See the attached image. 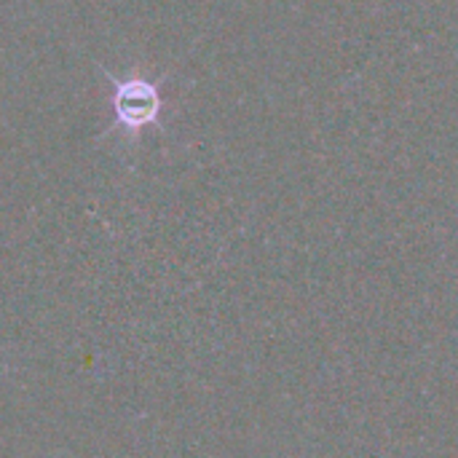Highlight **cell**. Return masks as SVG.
Segmentation results:
<instances>
[{
	"label": "cell",
	"instance_id": "obj_1",
	"mask_svg": "<svg viewBox=\"0 0 458 458\" xmlns=\"http://www.w3.org/2000/svg\"><path fill=\"white\" fill-rule=\"evenodd\" d=\"M107 81L115 86L113 89V113H115V126H121L126 134H137L145 126L158 123L161 115V94L158 86L142 78H129L118 81L113 72H105Z\"/></svg>",
	"mask_w": 458,
	"mask_h": 458
}]
</instances>
